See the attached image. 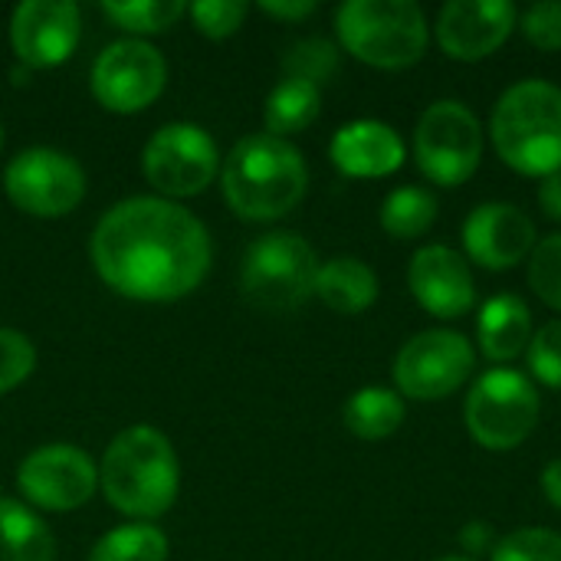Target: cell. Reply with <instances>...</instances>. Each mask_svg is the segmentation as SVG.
<instances>
[{
	"label": "cell",
	"instance_id": "44dd1931",
	"mask_svg": "<svg viewBox=\"0 0 561 561\" xmlns=\"http://www.w3.org/2000/svg\"><path fill=\"white\" fill-rule=\"evenodd\" d=\"M56 539L23 500L0 496V561H53Z\"/></svg>",
	"mask_w": 561,
	"mask_h": 561
},
{
	"label": "cell",
	"instance_id": "f1b7e54d",
	"mask_svg": "<svg viewBox=\"0 0 561 561\" xmlns=\"http://www.w3.org/2000/svg\"><path fill=\"white\" fill-rule=\"evenodd\" d=\"M490 561H561V536L552 529H516L496 542Z\"/></svg>",
	"mask_w": 561,
	"mask_h": 561
},
{
	"label": "cell",
	"instance_id": "d6a6232c",
	"mask_svg": "<svg viewBox=\"0 0 561 561\" xmlns=\"http://www.w3.org/2000/svg\"><path fill=\"white\" fill-rule=\"evenodd\" d=\"M523 36L542 49V53H561V0H536L519 16Z\"/></svg>",
	"mask_w": 561,
	"mask_h": 561
},
{
	"label": "cell",
	"instance_id": "d4e9b609",
	"mask_svg": "<svg viewBox=\"0 0 561 561\" xmlns=\"http://www.w3.org/2000/svg\"><path fill=\"white\" fill-rule=\"evenodd\" d=\"M171 542L154 523H125L95 539L85 561H168Z\"/></svg>",
	"mask_w": 561,
	"mask_h": 561
},
{
	"label": "cell",
	"instance_id": "7c38bea8",
	"mask_svg": "<svg viewBox=\"0 0 561 561\" xmlns=\"http://www.w3.org/2000/svg\"><path fill=\"white\" fill-rule=\"evenodd\" d=\"M168 85V62L148 39H115L108 43L92 69H89V89L92 99L115 115H135L158 102V95Z\"/></svg>",
	"mask_w": 561,
	"mask_h": 561
},
{
	"label": "cell",
	"instance_id": "484cf974",
	"mask_svg": "<svg viewBox=\"0 0 561 561\" xmlns=\"http://www.w3.org/2000/svg\"><path fill=\"white\" fill-rule=\"evenodd\" d=\"M99 10L112 26L131 33L135 39L164 33L187 13L181 0H102Z\"/></svg>",
	"mask_w": 561,
	"mask_h": 561
},
{
	"label": "cell",
	"instance_id": "ba28073f",
	"mask_svg": "<svg viewBox=\"0 0 561 561\" xmlns=\"http://www.w3.org/2000/svg\"><path fill=\"white\" fill-rule=\"evenodd\" d=\"M483 122L460 99L431 102L414 125V161L437 187L467 184L483 161Z\"/></svg>",
	"mask_w": 561,
	"mask_h": 561
},
{
	"label": "cell",
	"instance_id": "e0dca14e",
	"mask_svg": "<svg viewBox=\"0 0 561 561\" xmlns=\"http://www.w3.org/2000/svg\"><path fill=\"white\" fill-rule=\"evenodd\" d=\"M408 289L427 316L444 322H454L477 306V279L470 263L447 243H427L411 256Z\"/></svg>",
	"mask_w": 561,
	"mask_h": 561
},
{
	"label": "cell",
	"instance_id": "2e32d148",
	"mask_svg": "<svg viewBox=\"0 0 561 561\" xmlns=\"http://www.w3.org/2000/svg\"><path fill=\"white\" fill-rule=\"evenodd\" d=\"M519 26V10L510 0H450L437 13V46L457 62L490 59Z\"/></svg>",
	"mask_w": 561,
	"mask_h": 561
},
{
	"label": "cell",
	"instance_id": "836d02e7",
	"mask_svg": "<svg viewBox=\"0 0 561 561\" xmlns=\"http://www.w3.org/2000/svg\"><path fill=\"white\" fill-rule=\"evenodd\" d=\"M260 10L266 16H276V20H286V23H299L306 16H312L319 10L316 0H263Z\"/></svg>",
	"mask_w": 561,
	"mask_h": 561
},
{
	"label": "cell",
	"instance_id": "4dcf8cb0",
	"mask_svg": "<svg viewBox=\"0 0 561 561\" xmlns=\"http://www.w3.org/2000/svg\"><path fill=\"white\" fill-rule=\"evenodd\" d=\"M36 368V345L30 335L0 325V398L20 388Z\"/></svg>",
	"mask_w": 561,
	"mask_h": 561
},
{
	"label": "cell",
	"instance_id": "e575fe53",
	"mask_svg": "<svg viewBox=\"0 0 561 561\" xmlns=\"http://www.w3.org/2000/svg\"><path fill=\"white\" fill-rule=\"evenodd\" d=\"M500 539H493V529L490 523H467L460 529V546L470 552V556H483V552H493Z\"/></svg>",
	"mask_w": 561,
	"mask_h": 561
},
{
	"label": "cell",
	"instance_id": "603a6c76",
	"mask_svg": "<svg viewBox=\"0 0 561 561\" xmlns=\"http://www.w3.org/2000/svg\"><path fill=\"white\" fill-rule=\"evenodd\" d=\"M319 108H322V89L319 85L283 76L270 89L266 105H263L266 135H276V138L299 135V131H306L319 118Z\"/></svg>",
	"mask_w": 561,
	"mask_h": 561
},
{
	"label": "cell",
	"instance_id": "9a60e30c",
	"mask_svg": "<svg viewBox=\"0 0 561 561\" xmlns=\"http://www.w3.org/2000/svg\"><path fill=\"white\" fill-rule=\"evenodd\" d=\"M82 33V16L72 0H23L10 13V46L20 66L53 69L62 66Z\"/></svg>",
	"mask_w": 561,
	"mask_h": 561
},
{
	"label": "cell",
	"instance_id": "7a4b0ae2",
	"mask_svg": "<svg viewBox=\"0 0 561 561\" xmlns=\"http://www.w3.org/2000/svg\"><path fill=\"white\" fill-rule=\"evenodd\" d=\"M220 187L240 220L273 224L302 204L309 164L289 138L256 131L240 138L220 161Z\"/></svg>",
	"mask_w": 561,
	"mask_h": 561
},
{
	"label": "cell",
	"instance_id": "6da1fadb",
	"mask_svg": "<svg viewBox=\"0 0 561 561\" xmlns=\"http://www.w3.org/2000/svg\"><path fill=\"white\" fill-rule=\"evenodd\" d=\"M210 233L187 207L158 194L112 204L89 237L95 276L131 302H178L210 273Z\"/></svg>",
	"mask_w": 561,
	"mask_h": 561
},
{
	"label": "cell",
	"instance_id": "4316f807",
	"mask_svg": "<svg viewBox=\"0 0 561 561\" xmlns=\"http://www.w3.org/2000/svg\"><path fill=\"white\" fill-rule=\"evenodd\" d=\"M335 69H339V46L332 39H322V36L299 39L283 56V76L312 82L319 89L335 76Z\"/></svg>",
	"mask_w": 561,
	"mask_h": 561
},
{
	"label": "cell",
	"instance_id": "3957f363",
	"mask_svg": "<svg viewBox=\"0 0 561 561\" xmlns=\"http://www.w3.org/2000/svg\"><path fill=\"white\" fill-rule=\"evenodd\" d=\"M99 490L128 523L161 519L181 493V460L168 434L148 424L118 431L99 460Z\"/></svg>",
	"mask_w": 561,
	"mask_h": 561
},
{
	"label": "cell",
	"instance_id": "5bb4252c",
	"mask_svg": "<svg viewBox=\"0 0 561 561\" xmlns=\"http://www.w3.org/2000/svg\"><path fill=\"white\" fill-rule=\"evenodd\" d=\"M467 263H477L490 273H506L529 260L536 250V224L533 217L510 201H486L477 204L460 230Z\"/></svg>",
	"mask_w": 561,
	"mask_h": 561
},
{
	"label": "cell",
	"instance_id": "74e56055",
	"mask_svg": "<svg viewBox=\"0 0 561 561\" xmlns=\"http://www.w3.org/2000/svg\"><path fill=\"white\" fill-rule=\"evenodd\" d=\"M434 561H477V559H470V556H444V559H434Z\"/></svg>",
	"mask_w": 561,
	"mask_h": 561
},
{
	"label": "cell",
	"instance_id": "7402d4cb",
	"mask_svg": "<svg viewBox=\"0 0 561 561\" xmlns=\"http://www.w3.org/2000/svg\"><path fill=\"white\" fill-rule=\"evenodd\" d=\"M404 411H408V404L394 388L368 385V388H358L345 401L342 421H345L348 434H355L358 440H385L404 424Z\"/></svg>",
	"mask_w": 561,
	"mask_h": 561
},
{
	"label": "cell",
	"instance_id": "d590c367",
	"mask_svg": "<svg viewBox=\"0 0 561 561\" xmlns=\"http://www.w3.org/2000/svg\"><path fill=\"white\" fill-rule=\"evenodd\" d=\"M536 201H539V207H542V214H546L549 220L561 224V171H556V174H549V178L539 181Z\"/></svg>",
	"mask_w": 561,
	"mask_h": 561
},
{
	"label": "cell",
	"instance_id": "9c48e42d",
	"mask_svg": "<svg viewBox=\"0 0 561 561\" xmlns=\"http://www.w3.org/2000/svg\"><path fill=\"white\" fill-rule=\"evenodd\" d=\"M220 151L210 131L197 122L161 125L141 151V174L158 197H197L220 174Z\"/></svg>",
	"mask_w": 561,
	"mask_h": 561
},
{
	"label": "cell",
	"instance_id": "ac0fdd59",
	"mask_svg": "<svg viewBox=\"0 0 561 561\" xmlns=\"http://www.w3.org/2000/svg\"><path fill=\"white\" fill-rule=\"evenodd\" d=\"M408 148L394 125L381 118H355L335 128L329 141V161L339 174L355 181H375L391 178L404 168Z\"/></svg>",
	"mask_w": 561,
	"mask_h": 561
},
{
	"label": "cell",
	"instance_id": "1f68e13d",
	"mask_svg": "<svg viewBox=\"0 0 561 561\" xmlns=\"http://www.w3.org/2000/svg\"><path fill=\"white\" fill-rule=\"evenodd\" d=\"M247 13H250V7L243 0H201V3H191L187 7L191 23L207 39H227V36H233L243 26Z\"/></svg>",
	"mask_w": 561,
	"mask_h": 561
},
{
	"label": "cell",
	"instance_id": "5b68a950",
	"mask_svg": "<svg viewBox=\"0 0 561 561\" xmlns=\"http://www.w3.org/2000/svg\"><path fill=\"white\" fill-rule=\"evenodd\" d=\"M335 36L371 69H408L427 53L431 26L414 0H345L335 10Z\"/></svg>",
	"mask_w": 561,
	"mask_h": 561
},
{
	"label": "cell",
	"instance_id": "52a82bcc",
	"mask_svg": "<svg viewBox=\"0 0 561 561\" xmlns=\"http://www.w3.org/2000/svg\"><path fill=\"white\" fill-rule=\"evenodd\" d=\"M542 398L536 381L516 368L483 371L463 404V421L470 437L493 454L523 447L539 427Z\"/></svg>",
	"mask_w": 561,
	"mask_h": 561
},
{
	"label": "cell",
	"instance_id": "d6986e66",
	"mask_svg": "<svg viewBox=\"0 0 561 561\" xmlns=\"http://www.w3.org/2000/svg\"><path fill=\"white\" fill-rule=\"evenodd\" d=\"M533 332H536L533 312H529L523 296L500 293V296H490L480 306L477 345H480V355L490 358L493 365H510L519 355H526V348L533 342Z\"/></svg>",
	"mask_w": 561,
	"mask_h": 561
},
{
	"label": "cell",
	"instance_id": "ffe728a7",
	"mask_svg": "<svg viewBox=\"0 0 561 561\" xmlns=\"http://www.w3.org/2000/svg\"><path fill=\"white\" fill-rule=\"evenodd\" d=\"M316 299L339 316H362L378 302V276L358 256H332L319 263Z\"/></svg>",
	"mask_w": 561,
	"mask_h": 561
},
{
	"label": "cell",
	"instance_id": "8992f818",
	"mask_svg": "<svg viewBox=\"0 0 561 561\" xmlns=\"http://www.w3.org/2000/svg\"><path fill=\"white\" fill-rule=\"evenodd\" d=\"M319 256L312 243L293 230H270L256 237L240 266L243 296L266 312H293L316 296Z\"/></svg>",
	"mask_w": 561,
	"mask_h": 561
},
{
	"label": "cell",
	"instance_id": "30bf717a",
	"mask_svg": "<svg viewBox=\"0 0 561 561\" xmlns=\"http://www.w3.org/2000/svg\"><path fill=\"white\" fill-rule=\"evenodd\" d=\"M477 368V348L463 332L427 329L394 355V391L404 401H444L457 394Z\"/></svg>",
	"mask_w": 561,
	"mask_h": 561
},
{
	"label": "cell",
	"instance_id": "f546056e",
	"mask_svg": "<svg viewBox=\"0 0 561 561\" xmlns=\"http://www.w3.org/2000/svg\"><path fill=\"white\" fill-rule=\"evenodd\" d=\"M529 378L561 391V319H549L533 332V342L526 348Z\"/></svg>",
	"mask_w": 561,
	"mask_h": 561
},
{
	"label": "cell",
	"instance_id": "4fadbf2b",
	"mask_svg": "<svg viewBox=\"0 0 561 561\" xmlns=\"http://www.w3.org/2000/svg\"><path fill=\"white\" fill-rule=\"evenodd\" d=\"M16 490L30 510L72 513L99 493V463L76 444H43L20 460Z\"/></svg>",
	"mask_w": 561,
	"mask_h": 561
},
{
	"label": "cell",
	"instance_id": "277c9868",
	"mask_svg": "<svg viewBox=\"0 0 561 561\" xmlns=\"http://www.w3.org/2000/svg\"><path fill=\"white\" fill-rule=\"evenodd\" d=\"M490 141L500 161L523 178L561 171V85L519 79L493 105Z\"/></svg>",
	"mask_w": 561,
	"mask_h": 561
},
{
	"label": "cell",
	"instance_id": "83f0119b",
	"mask_svg": "<svg viewBox=\"0 0 561 561\" xmlns=\"http://www.w3.org/2000/svg\"><path fill=\"white\" fill-rule=\"evenodd\" d=\"M526 263H529V273H526L529 289L539 296V302L561 312V230L542 237Z\"/></svg>",
	"mask_w": 561,
	"mask_h": 561
},
{
	"label": "cell",
	"instance_id": "8fae6325",
	"mask_svg": "<svg viewBox=\"0 0 561 561\" xmlns=\"http://www.w3.org/2000/svg\"><path fill=\"white\" fill-rule=\"evenodd\" d=\"M3 194L7 201L39 220L69 217L85 197V171L82 164L59 148H23L3 168Z\"/></svg>",
	"mask_w": 561,
	"mask_h": 561
},
{
	"label": "cell",
	"instance_id": "cb8c5ba5",
	"mask_svg": "<svg viewBox=\"0 0 561 561\" xmlns=\"http://www.w3.org/2000/svg\"><path fill=\"white\" fill-rule=\"evenodd\" d=\"M437 220V197L421 184L394 187L378 210V224L391 240H417Z\"/></svg>",
	"mask_w": 561,
	"mask_h": 561
},
{
	"label": "cell",
	"instance_id": "8d00e7d4",
	"mask_svg": "<svg viewBox=\"0 0 561 561\" xmlns=\"http://www.w3.org/2000/svg\"><path fill=\"white\" fill-rule=\"evenodd\" d=\"M539 483H542L546 500H549V503H552V506L561 513V457L559 460H549V463H546V470H542Z\"/></svg>",
	"mask_w": 561,
	"mask_h": 561
},
{
	"label": "cell",
	"instance_id": "f35d334b",
	"mask_svg": "<svg viewBox=\"0 0 561 561\" xmlns=\"http://www.w3.org/2000/svg\"><path fill=\"white\" fill-rule=\"evenodd\" d=\"M0 148H3V122H0Z\"/></svg>",
	"mask_w": 561,
	"mask_h": 561
}]
</instances>
